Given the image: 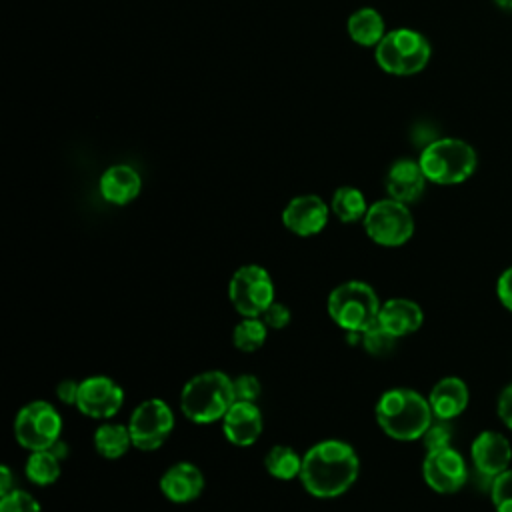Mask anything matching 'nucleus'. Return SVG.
<instances>
[{
    "label": "nucleus",
    "mask_w": 512,
    "mask_h": 512,
    "mask_svg": "<svg viewBox=\"0 0 512 512\" xmlns=\"http://www.w3.org/2000/svg\"><path fill=\"white\" fill-rule=\"evenodd\" d=\"M470 458L474 470L492 480L510 468L512 446L504 434L496 430H482L470 444Z\"/></svg>",
    "instance_id": "14"
},
{
    "label": "nucleus",
    "mask_w": 512,
    "mask_h": 512,
    "mask_svg": "<svg viewBox=\"0 0 512 512\" xmlns=\"http://www.w3.org/2000/svg\"><path fill=\"white\" fill-rule=\"evenodd\" d=\"M378 428L392 440H420L434 420L428 396L414 388H388L380 394L374 406Z\"/></svg>",
    "instance_id": "2"
},
{
    "label": "nucleus",
    "mask_w": 512,
    "mask_h": 512,
    "mask_svg": "<svg viewBox=\"0 0 512 512\" xmlns=\"http://www.w3.org/2000/svg\"><path fill=\"white\" fill-rule=\"evenodd\" d=\"M62 416L46 400H32L24 404L14 418V438L28 452L48 450L62 438Z\"/></svg>",
    "instance_id": "9"
},
{
    "label": "nucleus",
    "mask_w": 512,
    "mask_h": 512,
    "mask_svg": "<svg viewBox=\"0 0 512 512\" xmlns=\"http://www.w3.org/2000/svg\"><path fill=\"white\" fill-rule=\"evenodd\" d=\"M268 330L270 328L260 316H242V320L232 330V344L240 352H256L264 346Z\"/></svg>",
    "instance_id": "26"
},
{
    "label": "nucleus",
    "mask_w": 512,
    "mask_h": 512,
    "mask_svg": "<svg viewBox=\"0 0 512 512\" xmlns=\"http://www.w3.org/2000/svg\"><path fill=\"white\" fill-rule=\"evenodd\" d=\"M266 472L276 480H294L300 478L302 472V454H298L292 446L276 444L264 456Z\"/></svg>",
    "instance_id": "24"
},
{
    "label": "nucleus",
    "mask_w": 512,
    "mask_h": 512,
    "mask_svg": "<svg viewBox=\"0 0 512 512\" xmlns=\"http://www.w3.org/2000/svg\"><path fill=\"white\" fill-rule=\"evenodd\" d=\"M234 384V396L236 400H244V402H256L260 392H262V384L254 374H238L236 378H232Z\"/></svg>",
    "instance_id": "31"
},
{
    "label": "nucleus",
    "mask_w": 512,
    "mask_h": 512,
    "mask_svg": "<svg viewBox=\"0 0 512 512\" xmlns=\"http://www.w3.org/2000/svg\"><path fill=\"white\" fill-rule=\"evenodd\" d=\"M234 402L232 378L222 370L198 372L180 390V412L194 424L222 420Z\"/></svg>",
    "instance_id": "3"
},
{
    "label": "nucleus",
    "mask_w": 512,
    "mask_h": 512,
    "mask_svg": "<svg viewBox=\"0 0 512 512\" xmlns=\"http://www.w3.org/2000/svg\"><path fill=\"white\" fill-rule=\"evenodd\" d=\"M220 422L224 438L238 448H248L256 444L264 430V416L256 402L236 400Z\"/></svg>",
    "instance_id": "15"
},
{
    "label": "nucleus",
    "mask_w": 512,
    "mask_h": 512,
    "mask_svg": "<svg viewBox=\"0 0 512 512\" xmlns=\"http://www.w3.org/2000/svg\"><path fill=\"white\" fill-rule=\"evenodd\" d=\"M496 296L500 304L512 312V266H508L496 280Z\"/></svg>",
    "instance_id": "33"
},
{
    "label": "nucleus",
    "mask_w": 512,
    "mask_h": 512,
    "mask_svg": "<svg viewBox=\"0 0 512 512\" xmlns=\"http://www.w3.org/2000/svg\"><path fill=\"white\" fill-rule=\"evenodd\" d=\"M374 56L384 72L394 76H412L426 68L432 48L420 32L412 28H396L384 34Z\"/></svg>",
    "instance_id": "6"
},
{
    "label": "nucleus",
    "mask_w": 512,
    "mask_h": 512,
    "mask_svg": "<svg viewBox=\"0 0 512 512\" xmlns=\"http://www.w3.org/2000/svg\"><path fill=\"white\" fill-rule=\"evenodd\" d=\"M48 450H50L54 456H58L60 460H64V458L68 456V444H66L62 438H60V440H56Z\"/></svg>",
    "instance_id": "37"
},
{
    "label": "nucleus",
    "mask_w": 512,
    "mask_h": 512,
    "mask_svg": "<svg viewBox=\"0 0 512 512\" xmlns=\"http://www.w3.org/2000/svg\"><path fill=\"white\" fill-rule=\"evenodd\" d=\"M158 486L166 500L174 504H188L200 498L206 486V478L196 464L184 460L168 466L160 476Z\"/></svg>",
    "instance_id": "16"
},
{
    "label": "nucleus",
    "mask_w": 512,
    "mask_h": 512,
    "mask_svg": "<svg viewBox=\"0 0 512 512\" xmlns=\"http://www.w3.org/2000/svg\"><path fill=\"white\" fill-rule=\"evenodd\" d=\"M348 36L360 46H378L384 38V20L378 10L374 8H360L350 14L346 22Z\"/></svg>",
    "instance_id": "22"
},
{
    "label": "nucleus",
    "mask_w": 512,
    "mask_h": 512,
    "mask_svg": "<svg viewBox=\"0 0 512 512\" xmlns=\"http://www.w3.org/2000/svg\"><path fill=\"white\" fill-rule=\"evenodd\" d=\"M60 462L62 460L54 456L50 450H34L28 454L24 462L26 478L36 486H50L60 478Z\"/></svg>",
    "instance_id": "25"
},
{
    "label": "nucleus",
    "mask_w": 512,
    "mask_h": 512,
    "mask_svg": "<svg viewBox=\"0 0 512 512\" xmlns=\"http://www.w3.org/2000/svg\"><path fill=\"white\" fill-rule=\"evenodd\" d=\"M422 478L438 494H456L468 480V466L464 456L452 446L430 450L422 460Z\"/></svg>",
    "instance_id": "11"
},
{
    "label": "nucleus",
    "mask_w": 512,
    "mask_h": 512,
    "mask_svg": "<svg viewBox=\"0 0 512 512\" xmlns=\"http://www.w3.org/2000/svg\"><path fill=\"white\" fill-rule=\"evenodd\" d=\"M426 176L420 168L418 160L400 158L386 172V192L388 198H394L404 204H412L420 200L426 188Z\"/></svg>",
    "instance_id": "17"
},
{
    "label": "nucleus",
    "mask_w": 512,
    "mask_h": 512,
    "mask_svg": "<svg viewBox=\"0 0 512 512\" xmlns=\"http://www.w3.org/2000/svg\"><path fill=\"white\" fill-rule=\"evenodd\" d=\"M330 206L316 194L294 196L282 210V224L288 232L300 238L320 234L330 218Z\"/></svg>",
    "instance_id": "13"
},
{
    "label": "nucleus",
    "mask_w": 512,
    "mask_h": 512,
    "mask_svg": "<svg viewBox=\"0 0 512 512\" xmlns=\"http://www.w3.org/2000/svg\"><path fill=\"white\" fill-rule=\"evenodd\" d=\"M490 500L496 512H512V468L490 480Z\"/></svg>",
    "instance_id": "28"
},
{
    "label": "nucleus",
    "mask_w": 512,
    "mask_h": 512,
    "mask_svg": "<svg viewBox=\"0 0 512 512\" xmlns=\"http://www.w3.org/2000/svg\"><path fill=\"white\" fill-rule=\"evenodd\" d=\"M396 340H398V338H394L390 332H386V330L376 322V324H372L370 328H366V330L362 332V344H360V346H362L368 354H372V356H386V354H390V352L394 350Z\"/></svg>",
    "instance_id": "27"
},
{
    "label": "nucleus",
    "mask_w": 512,
    "mask_h": 512,
    "mask_svg": "<svg viewBox=\"0 0 512 512\" xmlns=\"http://www.w3.org/2000/svg\"><path fill=\"white\" fill-rule=\"evenodd\" d=\"M496 412H498V418L502 420V424L512 430V382L502 388L498 402H496Z\"/></svg>",
    "instance_id": "34"
},
{
    "label": "nucleus",
    "mask_w": 512,
    "mask_h": 512,
    "mask_svg": "<svg viewBox=\"0 0 512 512\" xmlns=\"http://www.w3.org/2000/svg\"><path fill=\"white\" fill-rule=\"evenodd\" d=\"M94 448L96 452L104 458V460H120L122 456H126V452L130 448H134L132 444V436L128 430V424H120V422H110L104 420L96 430H94Z\"/></svg>",
    "instance_id": "21"
},
{
    "label": "nucleus",
    "mask_w": 512,
    "mask_h": 512,
    "mask_svg": "<svg viewBox=\"0 0 512 512\" xmlns=\"http://www.w3.org/2000/svg\"><path fill=\"white\" fill-rule=\"evenodd\" d=\"M0 512H42L38 500L20 488L0 496Z\"/></svg>",
    "instance_id": "29"
},
{
    "label": "nucleus",
    "mask_w": 512,
    "mask_h": 512,
    "mask_svg": "<svg viewBox=\"0 0 512 512\" xmlns=\"http://www.w3.org/2000/svg\"><path fill=\"white\" fill-rule=\"evenodd\" d=\"M420 168L428 182L452 186L466 182L478 164L476 150L460 138H436L420 152Z\"/></svg>",
    "instance_id": "4"
},
{
    "label": "nucleus",
    "mask_w": 512,
    "mask_h": 512,
    "mask_svg": "<svg viewBox=\"0 0 512 512\" xmlns=\"http://www.w3.org/2000/svg\"><path fill=\"white\" fill-rule=\"evenodd\" d=\"M78 388H80V382L68 378V380H60L58 386H56V398L66 404V406H76V400H78Z\"/></svg>",
    "instance_id": "35"
},
{
    "label": "nucleus",
    "mask_w": 512,
    "mask_h": 512,
    "mask_svg": "<svg viewBox=\"0 0 512 512\" xmlns=\"http://www.w3.org/2000/svg\"><path fill=\"white\" fill-rule=\"evenodd\" d=\"M378 324L394 338H404L422 328L424 310L410 298H388L380 306Z\"/></svg>",
    "instance_id": "18"
},
{
    "label": "nucleus",
    "mask_w": 512,
    "mask_h": 512,
    "mask_svg": "<svg viewBox=\"0 0 512 512\" xmlns=\"http://www.w3.org/2000/svg\"><path fill=\"white\" fill-rule=\"evenodd\" d=\"M500 8H504V10H512V0H494Z\"/></svg>",
    "instance_id": "38"
},
{
    "label": "nucleus",
    "mask_w": 512,
    "mask_h": 512,
    "mask_svg": "<svg viewBox=\"0 0 512 512\" xmlns=\"http://www.w3.org/2000/svg\"><path fill=\"white\" fill-rule=\"evenodd\" d=\"M124 404L122 386L104 374H92L80 380L76 408L88 418L110 420Z\"/></svg>",
    "instance_id": "12"
},
{
    "label": "nucleus",
    "mask_w": 512,
    "mask_h": 512,
    "mask_svg": "<svg viewBox=\"0 0 512 512\" xmlns=\"http://www.w3.org/2000/svg\"><path fill=\"white\" fill-rule=\"evenodd\" d=\"M16 486H14V474L10 470V466L2 464L0 466V496L12 492Z\"/></svg>",
    "instance_id": "36"
},
{
    "label": "nucleus",
    "mask_w": 512,
    "mask_h": 512,
    "mask_svg": "<svg viewBox=\"0 0 512 512\" xmlns=\"http://www.w3.org/2000/svg\"><path fill=\"white\" fill-rule=\"evenodd\" d=\"M260 318L266 322L268 328H272V330H282V328H286V326L290 324L292 312H290V308H288L286 304L274 300V302L264 310V314H262Z\"/></svg>",
    "instance_id": "32"
},
{
    "label": "nucleus",
    "mask_w": 512,
    "mask_h": 512,
    "mask_svg": "<svg viewBox=\"0 0 512 512\" xmlns=\"http://www.w3.org/2000/svg\"><path fill=\"white\" fill-rule=\"evenodd\" d=\"M330 210H332V214L340 222L352 224V222L364 220V216L368 212V202H366L364 194L358 188H354V186H340L332 194Z\"/></svg>",
    "instance_id": "23"
},
{
    "label": "nucleus",
    "mask_w": 512,
    "mask_h": 512,
    "mask_svg": "<svg viewBox=\"0 0 512 512\" xmlns=\"http://www.w3.org/2000/svg\"><path fill=\"white\" fill-rule=\"evenodd\" d=\"M360 474V458L352 444L338 438H326L312 444L302 454V488L322 500L346 494Z\"/></svg>",
    "instance_id": "1"
},
{
    "label": "nucleus",
    "mask_w": 512,
    "mask_h": 512,
    "mask_svg": "<svg viewBox=\"0 0 512 512\" xmlns=\"http://www.w3.org/2000/svg\"><path fill=\"white\" fill-rule=\"evenodd\" d=\"M362 224L366 236L384 248H398L414 234V216L408 204L394 198H382L370 204Z\"/></svg>",
    "instance_id": "7"
},
{
    "label": "nucleus",
    "mask_w": 512,
    "mask_h": 512,
    "mask_svg": "<svg viewBox=\"0 0 512 512\" xmlns=\"http://www.w3.org/2000/svg\"><path fill=\"white\" fill-rule=\"evenodd\" d=\"M228 298L240 316H262L276 300V286L264 266L244 264L228 280Z\"/></svg>",
    "instance_id": "8"
},
{
    "label": "nucleus",
    "mask_w": 512,
    "mask_h": 512,
    "mask_svg": "<svg viewBox=\"0 0 512 512\" xmlns=\"http://www.w3.org/2000/svg\"><path fill=\"white\" fill-rule=\"evenodd\" d=\"M428 402L434 418L450 422L468 408V384L460 376H444L428 392Z\"/></svg>",
    "instance_id": "19"
},
{
    "label": "nucleus",
    "mask_w": 512,
    "mask_h": 512,
    "mask_svg": "<svg viewBox=\"0 0 512 512\" xmlns=\"http://www.w3.org/2000/svg\"><path fill=\"white\" fill-rule=\"evenodd\" d=\"M100 194L108 204L124 206L130 204L142 188L140 174L128 164H114L106 168L98 182Z\"/></svg>",
    "instance_id": "20"
},
{
    "label": "nucleus",
    "mask_w": 512,
    "mask_h": 512,
    "mask_svg": "<svg viewBox=\"0 0 512 512\" xmlns=\"http://www.w3.org/2000/svg\"><path fill=\"white\" fill-rule=\"evenodd\" d=\"M380 306L376 290L362 280H346L334 286L326 300L330 320L344 332H364L376 324Z\"/></svg>",
    "instance_id": "5"
},
{
    "label": "nucleus",
    "mask_w": 512,
    "mask_h": 512,
    "mask_svg": "<svg viewBox=\"0 0 512 512\" xmlns=\"http://www.w3.org/2000/svg\"><path fill=\"white\" fill-rule=\"evenodd\" d=\"M420 440L424 442L426 452L452 446V426H450V422L434 418L432 424L428 426V430L424 432V436Z\"/></svg>",
    "instance_id": "30"
},
{
    "label": "nucleus",
    "mask_w": 512,
    "mask_h": 512,
    "mask_svg": "<svg viewBox=\"0 0 512 512\" xmlns=\"http://www.w3.org/2000/svg\"><path fill=\"white\" fill-rule=\"evenodd\" d=\"M128 430L136 450H158L174 430V410L162 398H148L132 410Z\"/></svg>",
    "instance_id": "10"
}]
</instances>
